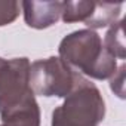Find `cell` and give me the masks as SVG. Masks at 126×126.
I'll return each instance as SVG.
<instances>
[{
    "label": "cell",
    "mask_w": 126,
    "mask_h": 126,
    "mask_svg": "<svg viewBox=\"0 0 126 126\" xmlns=\"http://www.w3.org/2000/svg\"><path fill=\"white\" fill-rule=\"evenodd\" d=\"M2 61H3V58H0V64H2Z\"/></svg>",
    "instance_id": "obj_10"
},
{
    "label": "cell",
    "mask_w": 126,
    "mask_h": 126,
    "mask_svg": "<svg viewBox=\"0 0 126 126\" xmlns=\"http://www.w3.org/2000/svg\"><path fill=\"white\" fill-rule=\"evenodd\" d=\"M104 47L113 55L116 59L126 58V46H125V36H123V21L114 22L104 37Z\"/></svg>",
    "instance_id": "obj_7"
},
{
    "label": "cell",
    "mask_w": 126,
    "mask_h": 126,
    "mask_svg": "<svg viewBox=\"0 0 126 126\" xmlns=\"http://www.w3.org/2000/svg\"><path fill=\"white\" fill-rule=\"evenodd\" d=\"M110 86H111V91L116 92V95H119L120 98H125V65L123 64L111 77Z\"/></svg>",
    "instance_id": "obj_9"
},
{
    "label": "cell",
    "mask_w": 126,
    "mask_h": 126,
    "mask_svg": "<svg viewBox=\"0 0 126 126\" xmlns=\"http://www.w3.org/2000/svg\"><path fill=\"white\" fill-rule=\"evenodd\" d=\"M0 126H40V110L36 96L27 99L16 108L2 114Z\"/></svg>",
    "instance_id": "obj_6"
},
{
    "label": "cell",
    "mask_w": 126,
    "mask_h": 126,
    "mask_svg": "<svg viewBox=\"0 0 126 126\" xmlns=\"http://www.w3.org/2000/svg\"><path fill=\"white\" fill-rule=\"evenodd\" d=\"M105 116V102L99 89L80 76L65 101L52 113L50 126H98Z\"/></svg>",
    "instance_id": "obj_2"
},
{
    "label": "cell",
    "mask_w": 126,
    "mask_h": 126,
    "mask_svg": "<svg viewBox=\"0 0 126 126\" xmlns=\"http://www.w3.org/2000/svg\"><path fill=\"white\" fill-rule=\"evenodd\" d=\"M19 8L18 2H0V27L14 22L19 15Z\"/></svg>",
    "instance_id": "obj_8"
},
{
    "label": "cell",
    "mask_w": 126,
    "mask_h": 126,
    "mask_svg": "<svg viewBox=\"0 0 126 126\" xmlns=\"http://www.w3.org/2000/svg\"><path fill=\"white\" fill-rule=\"evenodd\" d=\"M80 76L59 56H50L34 61L30 65V88L34 95L65 98Z\"/></svg>",
    "instance_id": "obj_3"
},
{
    "label": "cell",
    "mask_w": 126,
    "mask_h": 126,
    "mask_svg": "<svg viewBox=\"0 0 126 126\" xmlns=\"http://www.w3.org/2000/svg\"><path fill=\"white\" fill-rule=\"evenodd\" d=\"M28 58L3 59L0 64V116L36 96L30 88Z\"/></svg>",
    "instance_id": "obj_4"
},
{
    "label": "cell",
    "mask_w": 126,
    "mask_h": 126,
    "mask_svg": "<svg viewBox=\"0 0 126 126\" xmlns=\"http://www.w3.org/2000/svg\"><path fill=\"white\" fill-rule=\"evenodd\" d=\"M24 19L31 28H47L61 19L62 2H22Z\"/></svg>",
    "instance_id": "obj_5"
},
{
    "label": "cell",
    "mask_w": 126,
    "mask_h": 126,
    "mask_svg": "<svg viewBox=\"0 0 126 126\" xmlns=\"http://www.w3.org/2000/svg\"><path fill=\"white\" fill-rule=\"evenodd\" d=\"M59 58L79 74L105 80L117 71V62L104 47L98 33L79 30L65 36L59 43Z\"/></svg>",
    "instance_id": "obj_1"
}]
</instances>
